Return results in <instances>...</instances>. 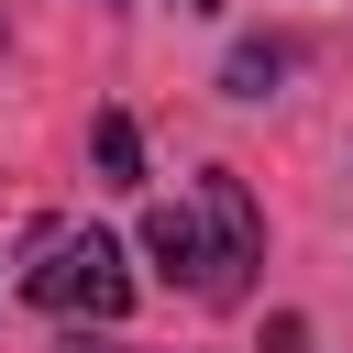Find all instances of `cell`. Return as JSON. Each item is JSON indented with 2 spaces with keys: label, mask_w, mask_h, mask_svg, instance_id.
Segmentation results:
<instances>
[{
  "label": "cell",
  "mask_w": 353,
  "mask_h": 353,
  "mask_svg": "<svg viewBox=\"0 0 353 353\" xmlns=\"http://www.w3.org/2000/svg\"><path fill=\"white\" fill-rule=\"evenodd\" d=\"M22 298H33V309H55V320L110 331V320L132 309V265H121V243H110V232L44 221V232H33V265H22Z\"/></svg>",
  "instance_id": "6da1fadb"
},
{
  "label": "cell",
  "mask_w": 353,
  "mask_h": 353,
  "mask_svg": "<svg viewBox=\"0 0 353 353\" xmlns=\"http://www.w3.org/2000/svg\"><path fill=\"white\" fill-rule=\"evenodd\" d=\"M143 254H154L165 276H188L210 309H232V265H221V243H210V210H154V221H143Z\"/></svg>",
  "instance_id": "7a4b0ae2"
},
{
  "label": "cell",
  "mask_w": 353,
  "mask_h": 353,
  "mask_svg": "<svg viewBox=\"0 0 353 353\" xmlns=\"http://www.w3.org/2000/svg\"><path fill=\"white\" fill-rule=\"evenodd\" d=\"M199 210H210V243H221V265H232V298H243V276L265 265V210H254V188H243L232 165H210V176H199Z\"/></svg>",
  "instance_id": "3957f363"
},
{
  "label": "cell",
  "mask_w": 353,
  "mask_h": 353,
  "mask_svg": "<svg viewBox=\"0 0 353 353\" xmlns=\"http://www.w3.org/2000/svg\"><path fill=\"white\" fill-rule=\"evenodd\" d=\"M88 154H99V188H143V132H132V110H99Z\"/></svg>",
  "instance_id": "277c9868"
},
{
  "label": "cell",
  "mask_w": 353,
  "mask_h": 353,
  "mask_svg": "<svg viewBox=\"0 0 353 353\" xmlns=\"http://www.w3.org/2000/svg\"><path fill=\"white\" fill-rule=\"evenodd\" d=\"M276 77H287V44H232V66H221V88H232V99H265Z\"/></svg>",
  "instance_id": "5b68a950"
},
{
  "label": "cell",
  "mask_w": 353,
  "mask_h": 353,
  "mask_svg": "<svg viewBox=\"0 0 353 353\" xmlns=\"http://www.w3.org/2000/svg\"><path fill=\"white\" fill-rule=\"evenodd\" d=\"M66 353H143V342H110V331H88V320H77V331H66Z\"/></svg>",
  "instance_id": "8992f818"
},
{
  "label": "cell",
  "mask_w": 353,
  "mask_h": 353,
  "mask_svg": "<svg viewBox=\"0 0 353 353\" xmlns=\"http://www.w3.org/2000/svg\"><path fill=\"white\" fill-rule=\"evenodd\" d=\"M176 11H221V0H176Z\"/></svg>",
  "instance_id": "52a82bcc"
}]
</instances>
